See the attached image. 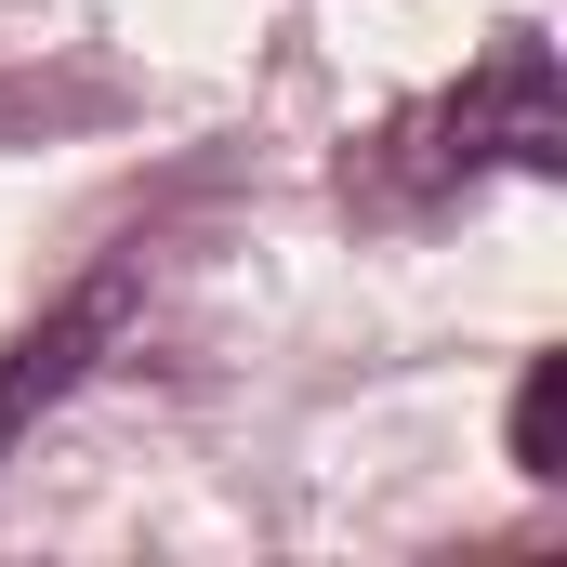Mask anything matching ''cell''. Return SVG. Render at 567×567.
<instances>
[{
  "label": "cell",
  "instance_id": "3",
  "mask_svg": "<svg viewBox=\"0 0 567 567\" xmlns=\"http://www.w3.org/2000/svg\"><path fill=\"white\" fill-rule=\"evenodd\" d=\"M515 475H567V357H528V383H515Z\"/></svg>",
  "mask_w": 567,
  "mask_h": 567
},
{
  "label": "cell",
  "instance_id": "2",
  "mask_svg": "<svg viewBox=\"0 0 567 567\" xmlns=\"http://www.w3.org/2000/svg\"><path fill=\"white\" fill-rule=\"evenodd\" d=\"M106 330H120V278H80L40 330H27V343H0V462H13V435L40 423L80 370H93V343H106Z\"/></svg>",
  "mask_w": 567,
  "mask_h": 567
},
{
  "label": "cell",
  "instance_id": "1",
  "mask_svg": "<svg viewBox=\"0 0 567 567\" xmlns=\"http://www.w3.org/2000/svg\"><path fill=\"white\" fill-rule=\"evenodd\" d=\"M555 53L515 27V40H488V66L462 80V93H435L410 106L396 133L370 145V198H449V185H475V172H555Z\"/></svg>",
  "mask_w": 567,
  "mask_h": 567
}]
</instances>
